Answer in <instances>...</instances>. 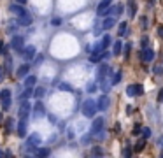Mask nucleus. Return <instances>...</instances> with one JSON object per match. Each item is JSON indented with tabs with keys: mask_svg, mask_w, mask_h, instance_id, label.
<instances>
[{
	"mask_svg": "<svg viewBox=\"0 0 163 158\" xmlns=\"http://www.w3.org/2000/svg\"><path fill=\"white\" fill-rule=\"evenodd\" d=\"M158 35H160V37L163 39V27H160V28H158Z\"/></svg>",
	"mask_w": 163,
	"mask_h": 158,
	"instance_id": "obj_46",
	"label": "nucleus"
},
{
	"mask_svg": "<svg viewBox=\"0 0 163 158\" xmlns=\"http://www.w3.org/2000/svg\"><path fill=\"white\" fill-rule=\"evenodd\" d=\"M51 23H53L54 27H60L63 21H61V18H53V21H51Z\"/></svg>",
	"mask_w": 163,
	"mask_h": 158,
	"instance_id": "obj_37",
	"label": "nucleus"
},
{
	"mask_svg": "<svg viewBox=\"0 0 163 158\" xmlns=\"http://www.w3.org/2000/svg\"><path fill=\"white\" fill-rule=\"evenodd\" d=\"M130 49H132V44L126 42L125 44V56H126V58H128V55H130Z\"/></svg>",
	"mask_w": 163,
	"mask_h": 158,
	"instance_id": "obj_34",
	"label": "nucleus"
},
{
	"mask_svg": "<svg viewBox=\"0 0 163 158\" xmlns=\"http://www.w3.org/2000/svg\"><path fill=\"white\" fill-rule=\"evenodd\" d=\"M28 113H30V104H28V102H23V107L19 109V120H27Z\"/></svg>",
	"mask_w": 163,
	"mask_h": 158,
	"instance_id": "obj_8",
	"label": "nucleus"
},
{
	"mask_svg": "<svg viewBox=\"0 0 163 158\" xmlns=\"http://www.w3.org/2000/svg\"><path fill=\"white\" fill-rule=\"evenodd\" d=\"M109 74V67L107 65H100L98 69V74H97V81H103V77Z\"/></svg>",
	"mask_w": 163,
	"mask_h": 158,
	"instance_id": "obj_9",
	"label": "nucleus"
},
{
	"mask_svg": "<svg viewBox=\"0 0 163 158\" xmlns=\"http://www.w3.org/2000/svg\"><path fill=\"white\" fill-rule=\"evenodd\" d=\"M109 104H111V100H109V97L107 95H102V97L97 100V109H100V111H105L109 107Z\"/></svg>",
	"mask_w": 163,
	"mask_h": 158,
	"instance_id": "obj_4",
	"label": "nucleus"
},
{
	"mask_svg": "<svg viewBox=\"0 0 163 158\" xmlns=\"http://www.w3.org/2000/svg\"><path fill=\"white\" fill-rule=\"evenodd\" d=\"M11 46L14 49H16L18 53H19V51H23V37H19V35H16V37H12V42H11Z\"/></svg>",
	"mask_w": 163,
	"mask_h": 158,
	"instance_id": "obj_6",
	"label": "nucleus"
},
{
	"mask_svg": "<svg viewBox=\"0 0 163 158\" xmlns=\"http://www.w3.org/2000/svg\"><path fill=\"white\" fill-rule=\"evenodd\" d=\"M30 95H33V90L32 88H27V92L23 93V97H21V100H25V98H28Z\"/></svg>",
	"mask_w": 163,
	"mask_h": 158,
	"instance_id": "obj_30",
	"label": "nucleus"
},
{
	"mask_svg": "<svg viewBox=\"0 0 163 158\" xmlns=\"http://www.w3.org/2000/svg\"><path fill=\"white\" fill-rule=\"evenodd\" d=\"M37 155H39V156H49V149H44V147H42V149H39V151H37Z\"/></svg>",
	"mask_w": 163,
	"mask_h": 158,
	"instance_id": "obj_31",
	"label": "nucleus"
},
{
	"mask_svg": "<svg viewBox=\"0 0 163 158\" xmlns=\"http://www.w3.org/2000/svg\"><path fill=\"white\" fill-rule=\"evenodd\" d=\"M39 141H40V139H39L37 135H35V137H30V139H28V144H39Z\"/></svg>",
	"mask_w": 163,
	"mask_h": 158,
	"instance_id": "obj_38",
	"label": "nucleus"
},
{
	"mask_svg": "<svg viewBox=\"0 0 163 158\" xmlns=\"http://www.w3.org/2000/svg\"><path fill=\"white\" fill-rule=\"evenodd\" d=\"M14 2H18V4H21V6H23V4H27V0H14Z\"/></svg>",
	"mask_w": 163,
	"mask_h": 158,
	"instance_id": "obj_48",
	"label": "nucleus"
},
{
	"mask_svg": "<svg viewBox=\"0 0 163 158\" xmlns=\"http://www.w3.org/2000/svg\"><path fill=\"white\" fill-rule=\"evenodd\" d=\"M140 134H142V137H144V139H149V137H151V128H149V126H146V128H142V130H140Z\"/></svg>",
	"mask_w": 163,
	"mask_h": 158,
	"instance_id": "obj_22",
	"label": "nucleus"
},
{
	"mask_svg": "<svg viewBox=\"0 0 163 158\" xmlns=\"http://www.w3.org/2000/svg\"><path fill=\"white\" fill-rule=\"evenodd\" d=\"M42 95H44V88H37V90H35V97L40 98Z\"/></svg>",
	"mask_w": 163,
	"mask_h": 158,
	"instance_id": "obj_40",
	"label": "nucleus"
},
{
	"mask_svg": "<svg viewBox=\"0 0 163 158\" xmlns=\"http://www.w3.org/2000/svg\"><path fill=\"white\" fill-rule=\"evenodd\" d=\"M91 155H93V156H102V155H103V151H102V147H93V151H91Z\"/></svg>",
	"mask_w": 163,
	"mask_h": 158,
	"instance_id": "obj_27",
	"label": "nucleus"
},
{
	"mask_svg": "<svg viewBox=\"0 0 163 158\" xmlns=\"http://www.w3.org/2000/svg\"><path fill=\"white\" fill-rule=\"evenodd\" d=\"M154 55H156V53H154V49L153 48H144L140 51V60H144V62H153V58H154Z\"/></svg>",
	"mask_w": 163,
	"mask_h": 158,
	"instance_id": "obj_3",
	"label": "nucleus"
},
{
	"mask_svg": "<svg viewBox=\"0 0 163 158\" xmlns=\"http://www.w3.org/2000/svg\"><path fill=\"white\" fill-rule=\"evenodd\" d=\"M149 2H151V4H154V0H149Z\"/></svg>",
	"mask_w": 163,
	"mask_h": 158,
	"instance_id": "obj_49",
	"label": "nucleus"
},
{
	"mask_svg": "<svg viewBox=\"0 0 163 158\" xmlns=\"http://www.w3.org/2000/svg\"><path fill=\"white\" fill-rule=\"evenodd\" d=\"M158 146H160V147H161V149H163V135L160 137V139H158Z\"/></svg>",
	"mask_w": 163,
	"mask_h": 158,
	"instance_id": "obj_44",
	"label": "nucleus"
},
{
	"mask_svg": "<svg viewBox=\"0 0 163 158\" xmlns=\"http://www.w3.org/2000/svg\"><path fill=\"white\" fill-rule=\"evenodd\" d=\"M102 49H105V48H109L111 46V35H103V39H102Z\"/></svg>",
	"mask_w": 163,
	"mask_h": 158,
	"instance_id": "obj_20",
	"label": "nucleus"
},
{
	"mask_svg": "<svg viewBox=\"0 0 163 158\" xmlns=\"http://www.w3.org/2000/svg\"><path fill=\"white\" fill-rule=\"evenodd\" d=\"M58 88H60V90H63V92H72V86H70V84H67V83H60V84H58Z\"/></svg>",
	"mask_w": 163,
	"mask_h": 158,
	"instance_id": "obj_25",
	"label": "nucleus"
},
{
	"mask_svg": "<svg viewBox=\"0 0 163 158\" xmlns=\"http://www.w3.org/2000/svg\"><path fill=\"white\" fill-rule=\"evenodd\" d=\"M121 49H123V44H121V41L114 42V46H112V55H114V56L121 55Z\"/></svg>",
	"mask_w": 163,
	"mask_h": 158,
	"instance_id": "obj_16",
	"label": "nucleus"
},
{
	"mask_svg": "<svg viewBox=\"0 0 163 158\" xmlns=\"http://www.w3.org/2000/svg\"><path fill=\"white\" fill-rule=\"evenodd\" d=\"M121 155H123V156H130V155H132L130 147H128V146H126V147H123V151H121Z\"/></svg>",
	"mask_w": 163,
	"mask_h": 158,
	"instance_id": "obj_36",
	"label": "nucleus"
},
{
	"mask_svg": "<svg viewBox=\"0 0 163 158\" xmlns=\"http://www.w3.org/2000/svg\"><path fill=\"white\" fill-rule=\"evenodd\" d=\"M140 27L144 28V30L147 28V18L146 16H140Z\"/></svg>",
	"mask_w": 163,
	"mask_h": 158,
	"instance_id": "obj_33",
	"label": "nucleus"
},
{
	"mask_svg": "<svg viewBox=\"0 0 163 158\" xmlns=\"http://www.w3.org/2000/svg\"><path fill=\"white\" fill-rule=\"evenodd\" d=\"M102 128H103V118H97L91 125V134H97V132H100Z\"/></svg>",
	"mask_w": 163,
	"mask_h": 158,
	"instance_id": "obj_7",
	"label": "nucleus"
},
{
	"mask_svg": "<svg viewBox=\"0 0 163 158\" xmlns=\"http://www.w3.org/2000/svg\"><path fill=\"white\" fill-rule=\"evenodd\" d=\"M35 113H37V114H42V113H44V105L40 102L35 104Z\"/></svg>",
	"mask_w": 163,
	"mask_h": 158,
	"instance_id": "obj_29",
	"label": "nucleus"
},
{
	"mask_svg": "<svg viewBox=\"0 0 163 158\" xmlns=\"http://www.w3.org/2000/svg\"><path fill=\"white\" fill-rule=\"evenodd\" d=\"M95 113H97V102L91 100V98L84 100V104H82V114L86 116V118H93Z\"/></svg>",
	"mask_w": 163,
	"mask_h": 158,
	"instance_id": "obj_1",
	"label": "nucleus"
},
{
	"mask_svg": "<svg viewBox=\"0 0 163 158\" xmlns=\"http://www.w3.org/2000/svg\"><path fill=\"white\" fill-rule=\"evenodd\" d=\"M128 4H130V9H128V12H130V16L133 18L137 14V7H135V0H130V2H128Z\"/></svg>",
	"mask_w": 163,
	"mask_h": 158,
	"instance_id": "obj_19",
	"label": "nucleus"
},
{
	"mask_svg": "<svg viewBox=\"0 0 163 158\" xmlns=\"http://www.w3.org/2000/svg\"><path fill=\"white\" fill-rule=\"evenodd\" d=\"M109 6H111V0H102V2L98 4V11H97L98 16H105L109 12V9H107Z\"/></svg>",
	"mask_w": 163,
	"mask_h": 158,
	"instance_id": "obj_5",
	"label": "nucleus"
},
{
	"mask_svg": "<svg viewBox=\"0 0 163 158\" xmlns=\"http://www.w3.org/2000/svg\"><path fill=\"white\" fill-rule=\"evenodd\" d=\"M140 130H142V126H140V125H135V126H133V135L140 134Z\"/></svg>",
	"mask_w": 163,
	"mask_h": 158,
	"instance_id": "obj_41",
	"label": "nucleus"
},
{
	"mask_svg": "<svg viewBox=\"0 0 163 158\" xmlns=\"http://www.w3.org/2000/svg\"><path fill=\"white\" fill-rule=\"evenodd\" d=\"M18 135H19V137L27 135V121H25V120L19 121V126H18Z\"/></svg>",
	"mask_w": 163,
	"mask_h": 158,
	"instance_id": "obj_13",
	"label": "nucleus"
},
{
	"mask_svg": "<svg viewBox=\"0 0 163 158\" xmlns=\"http://www.w3.org/2000/svg\"><path fill=\"white\" fill-rule=\"evenodd\" d=\"M126 27H128V25H126V21H123L119 25V32H118V35H119V37H123V35H125V32H126Z\"/></svg>",
	"mask_w": 163,
	"mask_h": 158,
	"instance_id": "obj_24",
	"label": "nucleus"
},
{
	"mask_svg": "<svg viewBox=\"0 0 163 158\" xmlns=\"http://www.w3.org/2000/svg\"><path fill=\"white\" fill-rule=\"evenodd\" d=\"M11 11L14 12V14H18V16H23V14H27V12H25V9H23V6L21 4H12L11 6Z\"/></svg>",
	"mask_w": 163,
	"mask_h": 158,
	"instance_id": "obj_11",
	"label": "nucleus"
},
{
	"mask_svg": "<svg viewBox=\"0 0 163 158\" xmlns=\"http://www.w3.org/2000/svg\"><path fill=\"white\" fill-rule=\"evenodd\" d=\"M112 12H114V16H119L121 12H123V4H118V6L112 7Z\"/></svg>",
	"mask_w": 163,
	"mask_h": 158,
	"instance_id": "obj_21",
	"label": "nucleus"
},
{
	"mask_svg": "<svg viewBox=\"0 0 163 158\" xmlns=\"http://www.w3.org/2000/svg\"><path fill=\"white\" fill-rule=\"evenodd\" d=\"M0 121H2V114H0Z\"/></svg>",
	"mask_w": 163,
	"mask_h": 158,
	"instance_id": "obj_50",
	"label": "nucleus"
},
{
	"mask_svg": "<svg viewBox=\"0 0 163 158\" xmlns=\"http://www.w3.org/2000/svg\"><path fill=\"white\" fill-rule=\"evenodd\" d=\"M28 70H30V65H28V63H25V65H21V67L16 70V76H18V77H25V76L28 74Z\"/></svg>",
	"mask_w": 163,
	"mask_h": 158,
	"instance_id": "obj_12",
	"label": "nucleus"
},
{
	"mask_svg": "<svg viewBox=\"0 0 163 158\" xmlns=\"http://www.w3.org/2000/svg\"><path fill=\"white\" fill-rule=\"evenodd\" d=\"M95 90H97V84H95V83L88 84V92H95Z\"/></svg>",
	"mask_w": 163,
	"mask_h": 158,
	"instance_id": "obj_42",
	"label": "nucleus"
},
{
	"mask_svg": "<svg viewBox=\"0 0 163 158\" xmlns=\"http://www.w3.org/2000/svg\"><path fill=\"white\" fill-rule=\"evenodd\" d=\"M18 21H19V25H23V27H28V25L32 23V18L28 16V14H23V16H18Z\"/></svg>",
	"mask_w": 163,
	"mask_h": 158,
	"instance_id": "obj_15",
	"label": "nucleus"
},
{
	"mask_svg": "<svg viewBox=\"0 0 163 158\" xmlns=\"http://www.w3.org/2000/svg\"><path fill=\"white\" fill-rule=\"evenodd\" d=\"M158 100H160V102H163V90H160V95H158Z\"/></svg>",
	"mask_w": 163,
	"mask_h": 158,
	"instance_id": "obj_45",
	"label": "nucleus"
},
{
	"mask_svg": "<svg viewBox=\"0 0 163 158\" xmlns=\"http://www.w3.org/2000/svg\"><path fill=\"white\" fill-rule=\"evenodd\" d=\"M121 77H123V74H121V72H116V74H114V79H112V83H111V84H118V83L121 81Z\"/></svg>",
	"mask_w": 163,
	"mask_h": 158,
	"instance_id": "obj_28",
	"label": "nucleus"
},
{
	"mask_svg": "<svg viewBox=\"0 0 163 158\" xmlns=\"http://www.w3.org/2000/svg\"><path fill=\"white\" fill-rule=\"evenodd\" d=\"M6 55V42L4 41H0V56Z\"/></svg>",
	"mask_w": 163,
	"mask_h": 158,
	"instance_id": "obj_35",
	"label": "nucleus"
},
{
	"mask_svg": "<svg viewBox=\"0 0 163 158\" xmlns=\"http://www.w3.org/2000/svg\"><path fill=\"white\" fill-rule=\"evenodd\" d=\"M147 44H149V39H147V37H144V39H142V48H146Z\"/></svg>",
	"mask_w": 163,
	"mask_h": 158,
	"instance_id": "obj_43",
	"label": "nucleus"
},
{
	"mask_svg": "<svg viewBox=\"0 0 163 158\" xmlns=\"http://www.w3.org/2000/svg\"><path fill=\"white\" fill-rule=\"evenodd\" d=\"M153 72H154L156 76H161V74H163V65H158V67H154V70H153Z\"/></svg>",
	"mask_w": 163,
	"mask_h": 158,
	"instance_id": "obj_32",
	"label": "nucleus"
},
{
	"mask_svg": "<svg viewBox=\"0 0 163 158\" xmlns=\"http://www.w3.org/2000/svg\"><path fill=\"white\" fill-rule=\"evenodd\" d=\"M144 147H146V139H140V141L135 144V147H133V149H135L137 153H140V151H144Z\"/></svg>",
	"mask_w": 163,
	"mask_h": 158,
	"instance_id": "obj_18",
	"label": "nucleus"
},
{
	"mask_svg": "<svg viewBox=\"0 0 163 158\" xmlns=\"http://www.w3.org/2000/svg\"><path fill=\"white\" fill-rule=\"evenodd\" d=\"M7 121V123H6V125H7V132H11L12 130V123H14V120H11V118H9V120H6Z\"/></svg>",
	"mask_w": 163,
	"mask_h": 158,
	"instance_id": "obj_39",
	"label": "nucleus"
},
{
	"mask_svg": "<svg viewBox=\"0 0 163 158\" xmlns=\"http://www.w3.org/2000/svg\"><path fill=\"white\" fill-rule=\"evenodd\" d=\"M114 18L111 16V18H105V19H103V23H102V28L103 30H109V28H112L114 27Z\"/></svg>",
	"mask_w": 163,
	"mask_h": 158,
	"instance_id": "obj_14",
	"label": "nucleus"
},
{
	"mask_svg": "<svg viewBox=\"0 0 163 158\" xmlns=\"http://www.w3.org/2000/svg\"><path fill=\"white\" fill-rule=\"evenodd\" d=\"M21 55L25 56L27 60H32L33 56H35V48H33V46H28V48L25 49V51H21Z\"/></svg>",
	"mask_w": 163,
	"mask_h": 158,
	"instance_id": "obj_10",
	"label": "nucleus"
},
{
	"mask_svg": "<svg viewBox=\"0 0 163 158\" xmlns=\"http://www.w3.org/2000/svg\"><path fill=\"white\" fill-rule=\"evenodd\" d=\"M2 98H11V90H2L0 92V100Z\"/></svg>",
	"mask_w": 163,
	"mask_h": 158,
	"instance_id": "obj_26",
	"label": "nucleus"
},
{
	"mask_svg": "<svg viewBox=\"0 0 163 158\" xmlns=\"http://www.w3.org/2000/svg\"><path fill=\"white\" fill-rule=\"evenodd\" d=\"M11 107V98H2V109L7 111Z\"/></svg>",
	"mask_w": 163,
	"mask_h": 158,
	"instance_id": "obj_23",
	"label": "nucleus"
},
{
	"mask_svg": "<svg viewBox=\"0 0 163 158\" xmlns=\"http://www.w3.org/2000/svg\"><path fill=\"white\" fill-rule=\"evenodd\" d=\"M35 83H37V77H35V76H28L27 79H25V86H27V88H32Z\"/></svg>",
	"mask_w": 163,
	"mask_h": 158,
	"instance_id": "obj_17",
	"label": "nucleus"
},
{
	"mask_svg": "<svg viewBox=\"0 0 163 158\" xmlns=\"http://www.w3.org/2000/svg\"><path fill=\"white\" fill-rule=\"evenodd\" d=\"M144 93V86L142 84H130V86H126V95L128 97H139Z\"/></svg>",
	"mask_w": 163,
	"mask_h": 158,
	"instance_id": "obj_2",
	"label": "nucleus"
},
{
	"mask_svg": "<svg viewBox=\"0 0 163 158\" xmlns=\"http://www.w3.org/2000/svg\"><path fill=\"white\" fill-rule=\"evenodd\" d=\"M4 81V72H2V69H0V83Z\"/></svg>",
	"mask_w": 163,
	"mask_h": 158,
	"instance_id": "obj_47",
	"label": "nucleus"
}]
</instances>
